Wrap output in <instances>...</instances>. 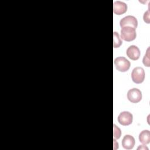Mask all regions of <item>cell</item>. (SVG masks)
I'll list each match as a JSON object with an SVG mask.
<instances>
[{
    "label": "cell",
    "instance_id": "7c38bea8",
    "mask_svg": "<svg viewBox=\"0 0 150 150\" xmlns=\"http://www.w3.org/2000/svg\"><path fill=\"white\" fill-rule=\"evenodd\" d=\"M113 129H114V132H113V136H114V139H119L121 137V129L115 124H114L113 125Z\"/></svg>",
    "mask_w": 150,
    "mask_h": 150
},
{
    "label": "cell",
    "instance_id": "8fae6325",
    "mask_svg": "<svg viewBox=\"0 0 150 150\" xmlns=\"http://www.w3.org/2000/svg\"><path fill=\"white\" fill-rule=\"evenodd\" d=\"M113 46L114 48L119 47L122 43V41L121 40L120 35L118 32H114L113 34Z\"/></svg>",
    "mask_w": 150,
    "mask_h": 150
},
{
    "label": "cell",
    "instance_id": "277c9868",
    "mask_svg": "<svg viewBox=\"0 0 150 150\" xmlns=\"http://www.w3.org/2000/svg\"><path fill=\"white\" fill-rule=\"evenodd\" d=\"M141 91L137 88H133L128 90L127 93V98L132 103H138L142 99Z\"/></svg>",
    "mask_w": 150,
    "mask_h": 150
},
{
    "label": "cell",
    "instance_id": "7a4b0ae2",
    "mask_svg": "<svg viewBox=\"0 0 150 150\" xmlns=\"http://www.w3.org/2000/svg\"><path fill=\"white\" fill-rule=\"evenodd\" d=\"M114 63L117 70L121 72L128 71L130 67L129 61L124 57H118L114 60Z\"/></svg>",
    "mask_w": 150,
    "mask_h": 150
},
{
    "label": "cell",
    "instance_id": "30bf717a",
    "mask_svg": "<svg viewBox=\"0 0 150 150\" xmlns=\"http://www.w3.org/2000/svg\"><path fill=\"white\" fill-rule=\"evenodd\" d=\"M139 140L144 145L148 144L150 142V132L149 130H144L139 135Z\"/></svg>",
    "mask_w": 150,
    "mask_h": 150
},
{
    "label": "cell",
    "instance_id": "3957f363",
    "mask_svg": "<svg viewBox=\"0 0 150 150\" xmlns=\"http://www.w3.org/2000/svg\"><path fill=\"white\" fill-rule=\"evenodd\" d=\"M131 79L133 82L137 84L142 83L145 79V71L142 67H135L131 73Z\"/></svg>",
    "mask_w": 150,
    "mask_h": 150
},
{
    "label": "cell",
    "instance_id": "6da1fadb",
    "mask_svg": "<svg viewBox=\"0 0 150 150\" xmlns=\"http://www.w3.org/2000/svg\"><path fill=\"white\" fill-rule=\"evenodd\" d=\"M137 36L135 29L129 27L125 26L121 28V38L125 41L131 42L134 40Z\"/></svg>",
    "mask_w": 150,
    "mask_h": 150
},
{
    "label": "cell",
    "instance_id": "8992f818",
    "mask_svg": "<svg viewBox=\"0 0 150 150\" xmlns=\"http://www.w3.org/2000/svg\"><path fill=\"white\" fill-rule=\"evenodd\" d=\"M133 116L131 113L128 111L121 112L118 117V121L122 125L127 126L132 124Z\"/></svg>",
    "mask_w": 150,
    "mask_h": 150
},
{
    "label": "cell",
    "instance_id": "ba28073f",
    "mask_svg": "<svg viewBox=\"0 0 150 150\" xmlns=\"http://www.w3.org/2000/svg\"><path fill=\"white\" fill-rule=\"evenodd\" d=\"M127 56L132 60H137L140 57V50L135 45H131L127 49L126 51Z\"/></svg>",
    "mask_w": 150,
    "mask_h": 150
},
{
    "label": "cell",
    "instance_id": "4fadbf2b",
    "mask_svg": "<svg viewBox=\"0 0 150 150\" xmlns=\"http://www.w3.org/2000/svg\"><path fill=\"white\" fill-rule=\"evenodd\" d=\"M149 47L148 48L146 52L145 53V54L144 56L143 60H142V62L143 64L146 66V67H149L150 64H149Z\"/></svg>",
    "mask_w": 150,
    "mask_h": 150
},
{
    "label": "cell",
    "instance_id": "5bb4252c",
    "mask_svg": "<svg viewBox=\"0 0 150 150\" xmlns=\"http://www.w3.org/2000/svg\"><path fill=\"white\" fill-rule=\"evenodd\" d=\"M144 21L146 23H149V11L148 10L146 12L144 13V15L143 16Z\"/></svg>",
    "mask_w": 150,
    "mask_h": 150
},
{
    "label": "cell",
    "instance_id": "5b68a950",
    "mask_svg": "<svg viewBox=\"0 0 150 150\" xmlns=\"http://www.w3.org/2000/svg\"><path fill=\"white\" fill-rule=\"evenodd\" d=\"M120 25L121 28L125 26L132 27L136 29L138 26V21L135 17L131 15H128L122 18L120 22Z\"/></svg>",
    "mask_w": 150,
    "mask_h": 150
},
{
    "label": "cell",
    "instance_id": "9a60e30c",
    "mask_svg": "<svg viewBox=\"0 0 150 150\" xmlns=\"http://www.w3.org/2000/svg\"><path fill=\"white\" fill-rule=\"evenodd\" d=\"M148 149V148L146 147V146H145V145H141V146H139L138 148V149Z\"/></svg>",
    "mask_w": 150,
    "mask_h": 150
},
{
    "label": "cell",
    "instance_id": "9c48e42d",
    "mask_svg": "<svg viewBox=\"0 0 150 150\" xmlns=\"http://www.w3.org/2000/svg\"><path fill=\"white\" fill-rule=\"evenodd\" d=\"M122 147L125 149H131L135 145V139L130 135H125L122 140Z\"/></svg>",
    "mask_w": 150,
    "mask_h": 150
},
{
    "label": "cell",
    "instance_id": "52a82bcc",
    "mask_svg": "<svg viewBox=\"0 0 150 150\" xmlns=\"http://www.w3.org/2000/svg\"><path fill=\"white\" fill-rule=\"evenodd\" d=\"M127 5L125 3L117 1L114 2L113 4V11L114 13L117 15H121L125 13L127 11Z\"/></svg>",
    "mask_w": 150,
    "mask_h": 150
}]
</instances>
